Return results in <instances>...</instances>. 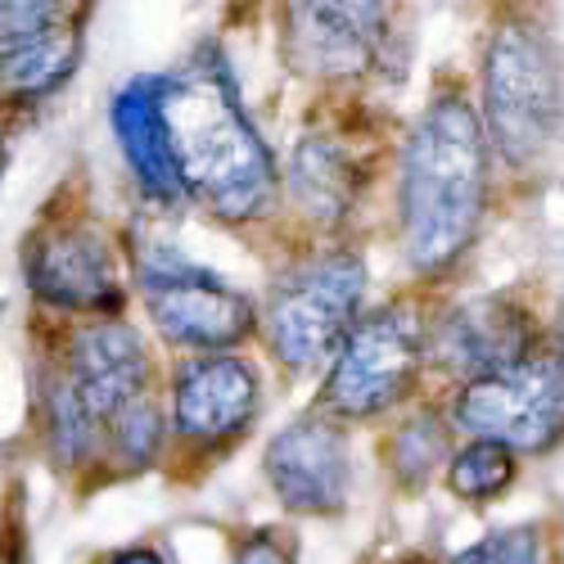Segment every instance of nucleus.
I'll return each instance as SVG.
<instances>
[{
    "mask_svg": "<svg viewBox=\"0 0 564 564\" xmlns=\"http://www.w3.org/2000/svg\"><path fill=\"white\" fill-rule=\"evenodd\" d=\"M167 145L185 199H199L221 221H253L275 199V159L249 122L235 77L217 51L163 77L159 90Z\"/></svg>",
    "mask_w": 564,
    "mask_h": 564,
    "instance_id": "1",
    "label": "nucleus"
},
{
    "mask_svg": "<svg viewBox=\"0 0 564 564\" xmlns=\"http://www.w3.org/2000/svg\"><path fill=\"white\" fill-rule=\"evenodd\" d=\"M492 150L460 90H443L420 113L402 150V249L415 275H443L479 235L488 213Z\"/></svg>",
    "mask_w": 564,
    "mask_h": 564,
    "instance_id": "2",
    "label": "nucleus"
},
{
    "mask_svg": "<svg viewBox=\"0 0 564 564\" xmlns=\"http://www.w3.org/2000/svg\"><path fill=\"white\" fill-rule=\"evenodd\" d=\"M564 122V73L538 19H501L484 55V135L510 167L546 154Z\"/></svg>",
    "mask_w": 564,
    "mask_h": 564,
    "instance_id": "3",
    "label": "nucleus"
},
{
    "mask_svg": "<svg viewBox=\"0 0 564 564\" xmlns=\"http://www.w3.org/2000/svg\"><path fill=\"white\" fill-rule=\"evenodd\" d=\"M366 294V267L348 249H325L275 275L267 294V348L280 366L312 370L335 357L344 335L357 325Z\"/></svg>",
    "mask_w": 564,
    "mask_h": 564,
    "instance_id": "4",
    "label": "nucleus"
},
{
    "mask_svg": "<svg viewBox=\"0 0 564 564\" xmlns=\"http://www.w3.org/2000/svg\"><path fill=\"white\" fill-rule=\"evenodd\" d=\"M135 285L145 294L159 335L181 348L221 352L245 344L258 325L249 294L226 285L217 271L191 262L167 240H154L135 253Z\"/></svg>",
    "mask_w": 564,
    "mask_h": 564,
    "instance_id": "5",
    "label": "nucleus"
},
{
    "mask_svg": "<svg viewBox=\"0 0 564 564\" xmlns=\"http://www.w3.org/2000/svg\"><path fill=\"white\" fill-rule=\"evenodd\" d=\"M420 366H425V325L406 303L357 316V325L335 348V366L316 411L339 425L384 415L415 389Z\"/></svg>",
    "mask_w": 564,
    "mask_h": 564,
    "instance_id": "6",
    "label": "nucleus"
},
{
    "mask_svg": "<svg viewBox=\"0 0 564 564\" xmlns=\"http://www.w3.org/2000/svg\"><path fill=\"white\" fill-rule=\"evenodd\" d=\"M452 425L510 452H551L564 438V380L555 352H533L510 370L465 380L452 398Z\"/></svg>",
    "mask_w": 564,
    "mask_h": 564,
    "instance_id": "7",
    "label": "nucleus"
},
{
    "mask_svg": "<svg viewBox=\"0 0 564 564\" xmlns=\"http://www.w3.org/2000/svg\"><path fill=\"white\" fill-rule=\"evenodd\" d=\"M267 479L294 514H339L348 506V430L325 411H303L267 447Z\"/></svg>",
    "mask_w": 564,
    "mask_h": 564,
    "instance_id": "8",
    "label": "nucleus"
},
{
    "mask_svg": "<svg viewBox=\"0 0 564 564\" xmlns=\"http://www.w3.org/2000/svg\"><path fill=\"white\" fill-rule=\"evenodd\" d=\"M23 271L32 294L64 312H118L127 299L109 240L82 221L36 230L23 253Z\"/></svg>",
    "mask_w": 564,
    "mask_h": 564,
    "instance_id": "9",
    "label": "nucleus"
},
{
    "mask_svg": "<svg viewBox=\"0 0 564 564\" xmlns=\"http://www.w3.org/2000/svg\"><path fill=\"white\" fill-rule=\"evenodd\" d=\"M389 55L384 6H290L285 10V59L303 77L348 82L380 68Z\"/></svg>",
    "mask_w": 564,
    "mask_h": 564,
    "instance_id": "10",
    "label": "nucleus"
},
{
    "mask_svg": "<svg viewBox=\"0 0 564 564\" xmlns=\"http://www.w3.org/2000/svg\"><path fill=\"white\" fill-rule=\"evenodd\" d=\"M425 352L465 384L529 361L538 352V321L510 299H475L434 321V330H425Z\"/></svg>",
    "mask_w": 564,
    "mask_h": 564,
    "instance_id": "11",
    "label": "nucleus"
},
{
    "mask_svg": "<svg viewBox=\"0 0 564 564\" xmlns=\"http://www.w3.org/2000/svg\"><path fill=\"white\" fill-rule=\"evenodd\" d=\"M258 415V370L230 352H199L176 370L172 430L191 443H226Z\"/></svg>",
    "mask_w": 564,
    "mask_h": 564,
    "instance_id": "12",
    "label": "nucleus"
},
{
    "mask_svg": "<svg viewBox=\"0 0 564 564\" xmlns=\"http://www.w3.org/2000/svg\"><path fill=\"white\" fill-rule=\"evenodd\" d=\"M68 384L82 398L86 415L96 425H109V420L145 398L150 389V352L140 344V335L127 321L105 316L90 321L73 335L68 344Z\"/></svg>",
    "mask_w": 564,
    "mask_h": 564,
    "instance_id": "13",
    "label": "nucleus"
},
{
    "mask_svg": "<svg viewBox=\"0 0 564 564\" xmlns=\"http://www.w3.org/2000/svg\"><path fill=\"white\" fill-rule=\"evenodd\" d=\"M159 90H163V77H131L127 86H118V96L109 105V122H113L127 167L140 181V191L159 204H181L185 195H181V181H176Z\"/></svg>",
    "mask_w": 564,
    "mask_h": 564,
    "instance_id": "14",
    "label": "nucleus"
},
{
    "mask_svg": "<svg viewBox=\"0 0 564 564\" xmlns=\"http://www.w3.org/2000/svg\"><path fill=\"white\" fill-rule=\"evenodd\" d=\"M59 10L51 23H41L14 41H0V96L36 100L59 90L77 59H82V19H64Z\"/></svg>",
    "mask_w": 564,
    "mask_h": 564,
    "instance_id": "15",
    "label": "nucleus"
},
{
    "mask_svg": "<svg viewBox=\"0 0 564 564\" xmlns=\"http://www.w3.org/2000/svg\"><path fill=\"white\" fill-rule=\"evenodd\" d=\"M366 181V163L344 145L335 131H307L294 150L290 163V195L299 199V208L316 221H339Z\"/></svg>",
    "mask_w": 564,
    "mask_h": 564,
    "instance_id": "16",
    "label": "nucleus"
},
{
    "mask_svg": "<svg viewBox=\"0 0 564 564\" xmlns=\"http://www.w3.org/2000/svg\"><path fill=\"white\" fill-rule=\"evenodd\" d=\"M41 411H45V430H51V452L59 465H82L96 452L100 425L86 415L82 398L73 393L64 370H45L41 375Z\"/></svg>",
    "mask_w": 564,
    "mask_h": 564,
    "instance_id": "17",
    "label": "nucleus"
},
{
    "mask_svg": "<svg viewBox=\"0 0 564 564\" xmlns=\"http://www.w3.org/2000/svg\"><path fill=\"white\" fill-rule=\"evenodd\" d=\"M447 452H452V425L438 420L434 411H420V415H406L402 425L389 434L384 460H389L393 479L402 488H420L438 469V460Z\"/></svg>",
    "mask_w": 564,
    "mask_h": 564,
    "instance_id": "18",
    "label": "nucleus"
},
{
    "mask_svg": "<svg viewBox=\"0 0 564 564\" xmlns=\"http://www.w3.org/2000/svg\"><path fill=\"white\" fill-rule=\"evenodd\" d=\"M514 475H520V465H514V452H510V447H501V443H492V438H475V443H465V447L452 456V465H447V488H452V497H460V501L484 506V501L501 497V492L514 484Z\"/></svg>",
    "mask_w": 564,
    "mask_h": 564,
    "instance_id": "19",
    "label": "nucleus"
},
{
    "mask_svg": "<svg viewBox=\"0 0 564 564\" xmlns=\"http://www.w3.org/2000/svg\"><path fill=\"white\" fill-rule=\"evenodd\" d=\"M105 430H109V447L118 452V460L127 469H145L163 447V415H159V406L150 398L122 406Z\"/></svg>",
    "mask_w": 564,
    "mask_h": 564,
    "instance_id": "20",
    "label": "nucleus"
},
{
    "mask_svg": "<svg viewBox=\"0 0 564 564\" xmlns=\"http://www.w3.org/2000/svg\"><path fill=\"white\" fill-rule=\"evenodd\" d=\"M447 564H542V538L533 524H514L479 538L475 546H465Z\"/></svg>",
    "mask_w": 564,
    "mask_h": 564,
    "instance_id": "21",
    "label": "nucleus"
},
{
    "mask_svg": "<svg viewBox=\"0 0 564 564\" xmlns=\"http://www.w3.org/2000/svg\"><path fill=\"white\" fill-rule=\"evenodd\" d=\"M64 6H36V0H28V6H0V41H14V36H23V32H32V28H41V23H51L55 14H59Z\"/></svg>",
    "mask_w": 564,
    "mask_h": 564,
    "instance_id": "22",
    "label": "nucleus"
},
{
    "mask_svg": "<svg viewBox=\"0 0 564 564\" xmlns=\"http://www.w3.org/2000/svg\"><path fill=\"white\" fill-rule=\"evenodd\" d=\"M235 564H294V551L280 542L271 529L249 533L240 546H235Z\"/></svg>",
    "mask_w": 564,
    "mask_h": 564,
    "instance_id": "23",
    "label": "nucleus"
},
{
    "mask_svg": "<svg viewBox=\"0 0 564 564\" xmlns=\"http://www.w3.org/2000/svg\"><path fill=\"white\" fill-rule=\"evenodd\" d=\"M109 564H167L154 546H127V551H113Z\"/></svg>",
    "mask_w": 564,
    "mask_h": 564,
    "instance_id": "24",
    "label": "nucleus"
},
{
    "mask_svg": "<svg viewBox=\"0 0 564 564\" xmlns=\"http://www.w3.org/2000/svg\"><path fill=\"white\" fill-rule=\"evenodd\" d=\"M6 163H10V140H6V131H0V172H6Z\"/></svg>",
    "mask_w": 564,
    "mask_h": 564,
    "instance_id": "25",
    "label": "nucleus"
},
{
    "mask_svg": "<svg viewBox=\"0 0 564 564\" xmlns=\"http://www.w3.org/2000/svg\"><path fill=\"white\" fill-rule=\"evenodd\" d=\"M393 564H434L430 555H402V560H393Z\"/></svg>",
    "mask_w": 564,
    "mask_h": 564,
    "instance_id": "26",
    "label": "nucleus"
},
{
    "mask_svg": "<svg viewBox=\"0 0 564 564\" xmlns=\"http://www.w3.org/2000/svg\"><path fill=\"white\" fill-rule=\"evenodd\" d=\"M560 344H564V303H560Z\"/></svg>",
    "mask_w": 564,
    "mask_h": 564,
    "instance_id": "27",
    "label": "nucleus"
}]
</instances>
